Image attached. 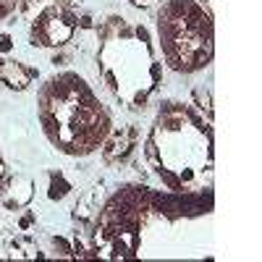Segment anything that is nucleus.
<instances>
[{"instance_id": "1a4fd4ad", "label": "nucleus", "mask_w": 262, "mask_h": 262, "mask_svg": "<svg viewBox=\"0 0 262 262\" xmlns=\"http://www.w3.org/2000/svg\"><path fill=\"white\" fill-rule=\"evenodd\" d=\"M137 147V128L134 126H123L121 131H111V137L105 139L102 149H105V160L107 163H118L126 160Z\"/></svg>"}, {"instance_id": "f03ea898", "label": "nucleus", "mask_w": 262, "mask_h": 262, "mask_svg": "<svg viewBox=\"0 0 262 262\" xmlns=\"http://www.w3.org/2000/svg\"><path fill=\"white\" fill-rule=\"evenodd\" d=\"M144 160L168 191L189 194L212 186L215 134L210 121L186 102H160L144 137Z\"/></svg>"}, {"instance_id": "0eeeda50", "label": "nucleus", "mask_w": 262, "mask_h": 262, "mask_svg": "<svg viewBox=\"0 0 262 262\" xmlns=\"http://www.w3.org/2000/svg\"><path fill=\"white\" fill-rule=\"evenodd\" d=\"M34 196V181L24 173H16V176H6L3 186H0V202L6 210H24Z\"/></svg>"}, {"instance_id": "6e6552de", "label": "nucleus", "mask_w": 262, "mask_h": 262, "mask_svg": "<svg viewBox=\"0 0 262 262\" xmlns=\"http://www.w3.org/2000/svg\"><path fill=\"white\" fill-rule=\"evenodd\" d=\"M37 71L24 66L21 60H13V58H0V84L6 90H13V92H24L29 90V84L34 81Z\"/></svg>"}, {"instance_id": "423d86ee", "label": "nucleus", "mask_w": 262, "mask_h": 262, "mask_svg": "<svg viewBox=\"0 0 262 262\" xmlns=\"http://www.w3.org/2000/svg\"><path fill=\"white\" fill-rule=\"evenodd\" d=\"M79 18L71 8L60 3L45 6L29 24V42L34 48H63L74 39Z\"/></svg>"}, {"instance_id": "20e7f679", "label": "nucleus", "mask_w": 262, "mask_h": 262, "mask_svg": "<svg viewBox=\"0 0 262 262\" xmlns=\"http://www.w3.org/2000/svg\"><path fill=\"white\" fill-rule=\"evenodd\" d=\"M95 63L105 90L131 113L144 111L163 84V66L149 29L118 13L97 27Z\"/></svg>"}, {"instance_id": "f257e3e1", "label": "nucleus", "mask_w": 262, "mask_h": 262, "mask_svg": "<svg viewBox=\"0 0 262 262\" xmlns=\"http://www.w3.org/2000/svg\"><path fill=\"white\" fill-rule=\"evenodd\" d=\"M212 215V186L179 194L123 184L95 215L92 257L111 262L210 259Z\"/></svg>"}, {"instance_id": "9b49d317", "label": "nucleus", "mask_w": 262, "mask_h": 262, "mask_svg": "<svg viewBox=\"0 0 262 262\" xmlns=\"http://www.w3.org/2000/svg\"><path fill=\"white\" fill-rule=\"evenodd\" d=\"M48 196L55 202V200H63L66 194H69V189H71V184L66 181V176L63 173H48Z\"/></svg>"}, {"instance_id": "39448f33", "label": "nucleus", "mask_w": 262, "mask_h": 262, "mask_svg": "<svg viewBox=\"0 0 262 262\" xmlns=\"http://www.w3.org/2000/svg\"><path fill=\"white\" fill-rule=\"evenodd\" d=\"M155 34L170 71L191 76L215 58L212 11L200 0H163L155 13Z\"/></svg>"}, {"instance_id": "4468645a", "label": "nucleus", "mask_w": 262, "mask_h": 262, "mask_svg": "<svg viewBox=\"0 0 262 262\" xmlns=\"http://www.w3.org/2000/svg\"><path fill=\"white\" fill-rule=\"evenodd\" d=\"M6 176H8V170H6V163H3V155H0V186H3V181H6Z\"/></svg>"}, {"instance_id": "7ed1b4c3", "label": "nucleus", "mask_w": 262, "mask_h": 262, "mask_svg": "<svg viewBox=\"0 0 262 262\" xmlns=\"http://www.w3.org/2000/svg\"><path fill=\"white\" fill-rule=\"evenodd\" d=\"M37 118L53 149L69 158L95 155L113 131L111 111L76 71L45 79L37 92Z\"/></svg>"}, {"instance_id": "9d476101", "label": "nucleus", "mask_w": 262, "mask_h": 262, "mask_svg": "<svg viewBox=\"0 0 262 262\" xmlns=\"http://www.w3.org/2000/svg\"><path fill=\"white\" fill-rule=\"evenodd\" d=\"M8 257L11 259H37L42 257V249L32 236H16L8 242Z\"/></svg>"}, {"instance_id": "f8f14e48", "label": "nucleus", "mask_w": 262, "mask_h": 262, "mask_svg": "<svg viewBox=\"0 0 262 262\" xmlns=\"http://www.w3.org/2000/svg\"><path fill=\"white\" fill-rule=\"evenodd\" d=\"M21 6V0H0V24L3 21H8Z\"/></svg>"}, {"instance_id": "ddd939ff", "label": "nucleus", "mask_w": 262, "mask_h": 262, "mask_svg": "<svg viewBox=\"0 0 262 262\" xmlns=\"http://www.w3.org/2000/svg\"><path fill=\"white\" fill-rule=\"evenodd\" d=\"M158 3H163V0H128V6L131 8H152V6H158Z\"/></svg>"}]
</instances>
